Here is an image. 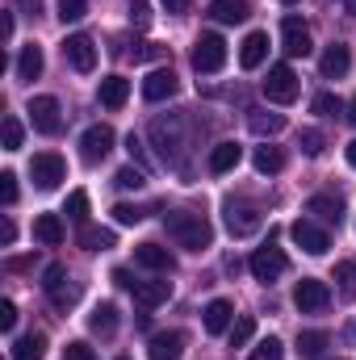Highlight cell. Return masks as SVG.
<instances>
[{
  "mask_svg": "<svg viewBox=\"0 0 356 360\" xmlns=\"http://www.w3.org/2000/svg\"><path fill=\"white\" fill-rule=\"evenodd\" d=\"M164 231H168V239L177 248H184V252H205L214 243V226L205 222V214L172 210V214H164Z\"/></svg>",
  "mask_w": 356,
  "mask_h": 360,
  "instance_id": "6da1fadb",
  "label": "cell"
},
{
  "mask_svg": "<svg viewBox=\"0 0 356 360\" xmlns=\"http://www.w3.org/2000/svg\"><path fill=\"white\" fill-rule=\"evenodd\" d=\"M298 92H302V84H298V72H293L289 63H272V68H268L265 96L272 101V105H293Z\"/></svg>",
  "mask_w": 356,
  "mask_h": 360,
  "instance_id": "7a4b0ae2",
  "label": "cell"
},
{
  "mask_svg": "<svg viewBox=\"0 0 356 360\" xmlns=\"http://www.w3.org/2000/svg\"><path fill=\"white\" fill-rule=\"evenodd\" d=\"M30 176H34V184H38L42 193H51V188H59V184L68 180V164H63V155L42 151V155L30 160Z\"/></svg>",
  "mask_w": 356,
  "mask_h": 360,
  "instance_id": "3957f363",
  "label": "cell"
},
{
  "mask_svg": "<svg viewBox=\"0 0 356 360\" xmlns=\"http://www.w3.org/2000/svg\"><path fill=\"white\" fill-rule=\"evenodd\" d=\"M222 63H227V42L218 34H201L193 46V68L201 76H214V72H222Z\"/></svg>",
  "mask_w": 356,
  "mask_h": 360,
  "instance_id": "277c9868",
  "label": "cell"
},
{
  "mask_svg": "<svg viewBox=\"0 0 356 360\" xmlns=\"http://www.w3.org/2000/svg\"><path fill=\"white\" fill-rule=\"evenodd\" d=\"M248 269H252V276H256L260 285H272V281H276L281 272L289 269V260H285V252H281V248H272V243H265V248H256V252H252Z\"/></svg>",
  "mask_w": 356,
  "mask_h": 360,
  "instance_id": "5b68a950",
  "label": "cell"
},
{
  "mask_svg": "<svg viewBox=\"0 0 356 360\" xmlns=\"http://www.w3.org/2000/svg\"><path fill=\"white\" fill-rule=\"evenodd\" d=\"M260 222H265V214H260L252 201H231V205H227V231H231L235 239L256 235V231H260Z\"/></svg>",
  "mask_w": 356,
  "mask_h": 360,
  "instance_id": "8992f818",
  "label": "cell"
},
{
  "mask_svg": "<svg viewBox=\"0 0 356 360\" xmlns=\"http://www.w3.org/2000/svg\"><path fill=\"white\" fill-rule=\"evenodd\" d=\"M327 302H331L327 281H314V276H302V281H298V289H293V306H298L302 314H319V310H327Z\"/></svg>",
  "mask_w": 356,
  "mask_h": 360,
  "instance_id": "52a82bcc",
  "label": "cell"
},
{
  "mask_svg": "<svg viewBox=\"0 0 356 360\" xmlns=\"http://www.w3.org/2000/svg\"><path fill=\"white\" fill-rule=\"evenodd\" d=\"M113 143H117V134H113L109 126H89L84 139H80V155H84V164H101V160L113 151Z\"/></svg>",
  "mask_w": 356,
  "mask_h": 360,
  "instance_id": "ba28073f",
  "label": "cell"
},
{
  "mask_svg": "<svg viewBox=\"0 0 356 360\" xmlns=\"http://www.w3.org/2000/svg\"><path fill=\"white\" fill-rule=\"evenodd\" d=\"M289 235H293V243H298L302 252H310V256H323V252L331 248L327 231H323V226H314L310 218H298V222L289 226Z\"/></svg>",
  "mask_w": 356,
  "mask_h": 360,
  "instance_id": "9c48e42d",
  "label": "cell"
},
{
  "mask_svg": "<svg viewBox=\"0 0 356 360\" xmlns=\"http://www.w3.org/2000/svg\"><path fill=\"white\" fill-rule=\"evenodd\" d=\"M63 59H68L76 72H92V68H96V46H92L89 34H68V38H63Z\"/></svg>",
  "mask_w": 356,
  "mask_h": 360,
  "instance_id": "30bf717a",
  "label": "cell"
},
{
  "mask_svg": "<svg viewBox=\"0 0 356 360\" xmlns=\"http://www.w3.org/2000/svg\"><path fill=\"white\" fill-rule=\"evenodd\" d=\"M281 42H285V51H289L293 59H298V55L306 59V55L314 51L310 30H306V21H302V17H285V21H281Z\"/></svg>",
  "mask_w": 356,
  "mask_h": 360,
  "instance_id": "8fae6325",
  "label": "cell"
},
{
  "mask_svg": "<svg viewBox=\"0 0 356 360\" xmlns=\"http://www.w3.org/2000/svg\"><path fill=\"white\" fill-rule=\"evenodd\" d=\"M30 122H34L38 134H55V130L63 126L59 101H55V96H34V101H30Z\"/></svg>",
  "mask_w": 356,
  "mask_h": 360,
  "instance_id": "7c38bea8",
  "label": "cell"
},
{
  "mask_svg": "<svg viewBox=\"0 0 356 360\" xmlns=\"http://www.w3.org/2000/svg\"><path fill=\"white\" fill-rule=\"evenodd\" d=\"M319 72H323V80H344L352 72V51L344 42H331L323 51V59H319Z\"/></svg>",
  "mask_w": 356,
  "mask_h": 360,
  "instance_id": "4fadbf2b",
  "label": "cell"
},
{
  "mask_svg": "<svg viewBox=\"0 0 356 360\" xmlns=\"http://www.w3.org/2000/svg\"><path fill=\"white\" fill-rule=\"evenodd\" d=\"M147 356L151 360H180L184 356V335H180V331H160V335H151Z\"/></svg>",
  "mask_w": 356,
  "mask_h": 360,
  "instance_id": "5bb4252c",
  "label": "cell"
},
{
  "mask_svg": "<svg viewBox=\"0 0 356 360\" xmlns=\"http://www.w3.org/2000/svg\"><path fill=\"white\" fill-rule=\"evenodd\" d=\"M134 260H139L143 269H151V272H172V269H177L172 252H168V248H160V243H139V248H134Z\"/></svg>",
  "mask_w": 356,
  "mask_h": 360,
  "instance_id": "9a60e30c",
  "label": "cell"
},
{
  "mask_svg": "<svg viewBox=\"0 0 356 360\" xmlns=\"http://www.w3.org/2000/svg\"><path fill=\"white\" fill-rule=\"evenodd\" d=\"M172 297V281H139L134 285V302L143 306V310H155V306H164Z\"/></svg>",
  "mask_w": 356,
  "mask_h": 360,
  "instance_id": "2e32d148",
  "label": "cell"
},
{
  "mask_svg": "<svg viewBox=\"0 0 356 360\" xmlns=\"http://www.w3.org/2000/svg\"><path fill=\"white\" fill-rule=\"evenodd\" d=\"M180 80L168 72V68H160V72H151L147 80H143V96L147 101H168V96H177Z\"/></svg>",
  "mask_w": 356,
  "mask_h": 360,
  "instance_id": "e0dca14e",
  "label": "cell"
},
{
  "mask_svg": "<svg viewBox=\"0 0 356 360\" xmlns=\"http://www.w3.org/2000/svg\"><path fill=\"white\" fill-rule=\"evenodd\" d=\"M265 55H268V34L256 30V34H248L243 46H239V68H243V72H256V68L265 63Z\"/></svg>",
  "mask_w": 356,
  "mask_h": 360,
  "instance_id": "ac0fdd59",
  "label": "cell"
},
{
  "mask_svg": "<svg viewBox=\"0 0 356 360\" xmlns=\"http://www.w3.org/2000/svg\"><path fill=\"white\" fill-rule=\"evenodd\" d=\"M63 235H68V231H63V218H59V214H38V218H34V239H38L42 248H59Z\"/></svg>",
  "mask_w": 356,
  "mask_h": 360,
  "instance_id": "d6986e66",
  "label": "cell"
},
{
  "mask_svg": "<svg viewBox=\"0 0 356 360\" xmlns=\"http://www.w3.org/2000/svg\"><path fill=\"white\" fill-rule=\"evenodd\" d=\"M201 314H205V331H210V335H222V331H231L235 306H231L227 297H214V302H210V306H205Z\"/></svg>",
  "mask_w": 356,
  "mask_h": 360,
  "instance_id": "ffe728a7",
  "label": "cell"
},
{
  "mask_svg": "<svg viewBox=\"0 0 356 360\" xmlns=\"http://www.w3.org/2000/svg\"><path fill=\"white\" fill-rule=\"evenodd\" d=\"M210 17L222 21V25H239V21L252 17V4H248V0H214V4H210Z\"/></svg>",
  "mask_w": 356,
  "mask_h": 360,
  "instance_id": "44dd1931",
  "label": "cell"
},
{
  "mask_svg": "<svg viewBox=\"0 0 356 360\" xmlns=\"http://www.w3.org/2000/svg\"><path fill=\"white\" fill-rule=\"evenodd\" d=\"M96 96H101L105 109H122V105L130 101V80H126V76H105Z\"/></svg>",
  "mask_w": 356,
  "mask_h": 360,
  "instance_id": "7402d4cb",
  "label": "cell"
},
{
  "mask_svg": "<svg viewBox=\"0 0 356 360\" xmlns=\"http://www.w3.org/2000/svg\"><path fill=\"white\" fill-rule=\"evenodd\" d=\"M42 68H46L42 46H38V42L21 46V55H17V80H38V76H42Z\"/></svg>",
  "mask_w": 356,
  "mask_h": 360,
  "instance_id": "603a6c76",
  "label": "cell"
},
{
  "mask_svg": "<svg viewBox=\"0 0 356 360\" xmlns=\"http://www.w3.org/2000/svg\"><path fill=\"white\" fill-rule=\"evenodd\" d=\"M239 160H243V147H239V143H218V147L210 151V172L222 176V172L239 168Z\"/></svg>",
  "mask_w": 356,
  "mask_h": 360,
  "instance_id": "cb8c5ba5",
  "label": "cell"
},
{
  "mask_svg": "<svg viewBox=\"0 0 356 360\" xmlns=\"http://www.w3.org/2000/svg\"><path fill=\"white\" fill-rule=\"evenodd\" d=\"M327 344H331L327 331H298V356L302 360H319L327 352Z\"/></svg>",
  "mask_w": 356,
  "mask_h": 360,
  "instance_id": "d4e9b609",
  "label": "cell"
},
{
  "mask_svg": "<svg viewBox=\"0 0 356 360\" xmlns=\"http://www.w3.org/2000/svg\"><path fill=\"white\" fill-rule=\"evenodd\" d=\"M252 117H248V126H252V134H260V139H272V134H281L285 130V113H265V109H248Z\"/></svg>",
  "mask_w": 356,
  "mask_h": 360,
  "instance_id": "484cf974",
  "label": "cell"
},
{
  "mask_svg": "<svg viewBox=\"0 0 356 360\" xmlns=\"http://www.w3.org/2000/svg\"><path fill=\"white\" fill-rule=\"evenodd\" d=\"M306 210H310V214H319L323 222H336V226H340V218H344V201H340V197H327V193L310 197V201H306Z\"/></svg>",
  "mask_w": 356,
  "mask_h": 360,
  "instance_id": "4316f807",
  "label": "cell"
},
{
  "mask_svg": "<svg viewBox=\"0 0 356 360\" xmlns=\"http://www.w3.org/2000/svg\"><path fill=\"white\" fill-rule=\"evenodd\" d=\"M46 356V335L42 331H30L13 344V360H42Z\"/></svg>",
  "mask_w": 356,
  "mask_h": 360,
  "instance_id": "83f0119b",
  "label": "cell"
},
{
  "mask_svg": "<svg viewBox=\"0 0 356 360\" xmlns=\"http://www.w3.org/2000/svg\"><path fill=\"white\" fill-rule=\"evenodd\" d=\"M89 327H92V335H113L117 331V306L113 302H101L89 314Z\"/></svg>",
  "mask_w": 356,
  "mask_h": 360,
  "instance_id": "f1b7e54d",
  "label": "cell"
},
{
  "mask_svg": "<svg viewBox=\"0 0 356 360\" xmlns=\"http://www.w3.org/2000/svg\"><path fill=\"white\" fill-rule=\"evenodd\" d=\"M252 164H256L260 176H276V172L285 168V151L272 147V143H268V147H256V160H252Z\"/></svg>",
  "mask_w": 356,
  "mask_h": 360,
  "instance_id": "f546056e",
  "label": "cell"
},
{
  "mask_svg": "<svg viewBox=\"0 0 356 360\" xmlns=\"http://www.w3.org/2000/svg\"><path fill=\"white\" fill-rule=\"evenodd\" d=\"M80 248L84 252H105V248H113V231H105V226H80Z\"/></svg>",
  "mask_w": 356,
  "mask_h": 360,
  "instance_id": "4dcf8cb0",
  "label": "cell"
},
{
  "mask_svg": "<svg viewBox=\"0 0 356 360\" xmlns=\"http://www.w3.org/2000/svg\"><path fill=\"white\" fill-rule=\"evenodd\" d=\"M63 214H68L72 222H80V226H84V222H89V193H84V188H76V193L68 197V210H63Z\"/></svg>",
  "mask_w": 356,
  "mask_h": 360,
  "instance_id": "1f68e13d",
  "label": "cell"
},
{
  "mask_svg": "<svg viewBox=\"0 0 356 360\" xmlns=\"http://www.w3.org/2000/svg\"><path fill=\"white\" fill-rule=\"evenodd\" d=\"M252 335H256V319H252V314L235 319V327H231V348H243Z\"/></svg>",
  "mask_w": 356,
  "mask_h": 360,
  "instance_id": "d6a6232c",
  "label": "cell"
},
{
  "mask_svg": "<svg viewBox=\"0 0 356 360\" xmlns=\"http://www.w3.org/2000/svg\"><path fill=\"white\" fill-rule=\"evenodd\" d=\"M248 360H285V344L268 335V340H260V344L252 348V356H248Z\"/></svg>",
  "mask_w": 356,
  "mask_h": 360,
  "instance_id": "836d02e7",
  "label": "cell"
},
{
  "mask_svg": "<svg viewBox=\"0 0 356 360\" xmlns=\"http://www.w3.org/2000/svg\"><path fill=\"white\" fill-rule=\"evenodd\" d=\"M0 139H4V151H21V139H25L21 122H17V117H4V130H0Z\"/></svg>",
  "mask_w": 356,
  "mask_h": 360,
  "instance_id": "e575fe53",
  "label": "cell"
},
{
  "mask_svg": "<svg viewBox=\"0 0 356 360\" xmlns=\"http://www.w3.org/2000/svg\"><path fill=\"white\" fill-rule=\"evenodd\" d=\"M336 281H340V293H344V297H356V264L352 260L336 264Z\"/></svg>",
  "mask_w": 356,
  "mask_h": 360,
  "instance_id": "d590c367",
  "label": "cell"
},
{
  "mask_svg": "<svg viewBox=\"0 0 356 360\" xmlns=\"http://www.w3.org/2000/svg\"><path fill=\"white\" fill-rule=\"evenodd\" d=\"M76 297H80V285H68V281H63V285H55V289H51V302H55V310H68Z\"/></svg>",
  "mask_w": 356,
  "mask_h": 360,
  "instance_id": "8d00e7d4",
  "label": "cell"
},
{
  "mask_svg": "<svg viewBox=\"0 0 356 360\" xmlns=\"http://www.w3.org/2000/svg\"><path fill=\"white\" fill-rule=\"evenodd\" d=\"M113 184H117V188H143L147 176H143V168H134V164H130V168H122V172L113 176Z\"/></svg>",
  "mask_w": 356,
  "mask_h": 360,
  "instance_id": "74e56055",
  "label": "cell"
},
{
  "mask_svg": "<svg viewBox=\"0 0 356 360\" xmlns=\"http://www.w3.org/2000/svg\"><path fill=\"white\" fill-rule=\"evenodd\" d=\"M340 109H344V105H340V96H336V92H319V96H314V113H323V117H336Z\"/></svg>",
  "mask_w": 356,
  "mask_h": 360,
  "instance_id": "f35d334b",
  "label": "cell"
},
{
  "mask_svg": "<svg viewBox=\"0 0 356 360\" xmlns=\"http://www.w3.org/2000/svg\"><path fill=\"white\" fill-rule=\"evenodd\" d=\"M113 218H117V226H134V222H143V210L122 201V205H113Z\"/></svg>",
  "mask_w": 356,
  "mask_h": 360,
  "instance_id": "ab89813d",
  "label": "cell"
},
{
  "mask_svg": "<svg viewBox=\"0 0 356 360\" xmlns=\"http://www.w3.org/2000/svg\"><path fill=\"white\" fill-rule=\"evenodd\" d=\"M89 13V0H59V17L63 21H80Z\"/></svg>",
  "mask_w": 356,
  "mask_h": 360,
  "instance_id": "60d3db41",
  "label": "cell"
},
{
  "mask_svg": "<svg viewBox=\"0 0 356 360\" xmlns=\"http://www.w3.org/2000/svg\"><path fill=\"white\" fill-rule=\"evenodd\" d=\"M0 201H4V205L17 201V176H13V172H0Z\"/></svg>",
  "mask_w": 356,
  "mask_h": 360,
  "instance_id": "b9f144b4",
  "label": "cell"
},
{
  "mask_svg": "<svg viewBox=\"0 0 356 360\" xmlns=\"http://www.w3.org/2000/svg\"><path fill=\"white\" fill-rule=\"evenodd\" d=\"M68 281V269L63 264H46V272H42V285H46V293L55 289V285H63Z\"/></svg>",
  "mask_w": 356,
  "mask_h": 360,
  "instance_id": "7bdbcfd3",
  "label": "cell"
},
{
  "mask_svg": "<svg viewBox=\"0 0 356 360\" xmlns=\"http://www.w3.org/2000/svg\"><path fill=\"white\" fill-rule=\"evenodd\" d=\"M302 151L306 155H323V134L319 130H302Z\"/></svg>",
  "mask_w": 356,
  "mask_h": 360,
  "instance_id": "ee69618b",
  "label": "cell"
},
{
  "mask_svg": "<svg viewBox=\"0 0 356 360\" xmlns=\"http://www.w3.org/2000/svg\"><path fill=\"white\" fill-rule=\"evenodd\" d=\"M130 21L134 25H147L151 21V4L147 0H130Z\"/></svg>",
  "mask_w": 356,
  "mask_h": 360,
  "instance_id": "f6af8a7d",
  "label": "cell"
},
{
  "mask_svg": "<svg viewBox=\"0 0 356 360\" xmlns=\"http://www.w3.org/2000/svg\"><path fill=\"white\" fill-rule=\"evenodd\" d=\"M63 360H96V356H92L89 344H80V340H76V344H68V348H63Z\"/></svg>",
  "mask_w": 356,
  "mask_h": 360,
  "instance_id": "bcb514c9",
  "label": "cell"
},
{
  "mask_svg": "<svg viewBox=\"0 0 356 360\" xmlns=\"http://www.w3.org/2000/svg\"><path fill=\"white\" fill-rule=\"evenodd\" d=\"M13 327H17V306L0 302V331H13Z\"/></svg>",
  "mask_w": 356,
  "mask_h": 360,
  "instance_id": "7dc6e473",
  "label": "cell"
},
{
  "mask_svg": "<svg viewBox=\"0 0 356 360\" xmlns=\"http://www.w3.org/2000/svg\"><path fill=\"white\" fill-rule=\"evenodd\" d=\"M134 59H164V46H155V42H143V46L134 51Z\"/></svg>",
  "mask_w": 356,
  "mask_h": 360,
  "instance_id": "c3c4849f",
  "label": "cell"
},
{
  "mask_svg": "<svg viewBox=\"0 0 356 360\" xmlns=\"http://www.w3.org/2000/svg\"><path fill=\"white\" fill-rule=\"evenodd\" d=\"M13 239H17V226L4 218V222H0V243H4V248H13Z\"/></svg>",
  "mask_w": 356,
  "mask_h": 360,
  "instance_id": "681fc988",
  "label": "cell"
},
{
  "mask_svg": "<svg viewBox=\"0 0 356 360\" xmlns=\"http://www.w3.org/2000/svg\"><path fill=\"white\" fill-rule=\"evenodd\" d=\"M113 281H117L122 289H134V285H139V281H130V272L126 269H113Z\"/></svg>",
  "mask_w": 356,
  "mask_h": 360,
  "instance_id": "f907efd6",
  "label": "cell"
},
{
  "mask_svg": "<svg viewBox=\"0 0 356 360\" xmlns=\"http://www.w3.org/2000/svg\"><path fill=\"white\" fill-rule=\"evenodd\" d=\"M189 4H193V0H164V8H168V13H184Z\"/></svg>",
  "mask_w": 356,
  "mask_h": 360,
  "instance_id": "816d5d0a",
  "label": "cell"
},
{
  "mask_svg": "<svg viewBox=\"0 0 356 360\" xmlns=\"http://www.w3.org/2000/svg\"><path fill=\"white\" fill-rule=\"evenodd\" d=\"M348 164H352V168H356V139H352V143H348Z\"/></svg>",
  "mask_w": 356,
  "mask_h": 360,
  "instance_id": "f5cc1de1",
  "label": "cell"
},
{
  "mask_svg": "<svg viewBox=\"0 0 356 360\" xmlns=\"http://www.w3.org/2000/svg\"><path fill=\"white\" fill-rule=\"evenodd\" d=\"M348 122L356 126V96H352V105H348Z\"/></svg>",
  "mask_w": 356,
  "mask_h": 360,
  "instance_id": "db71d44e",
  "label": "cell"
},
{
  "mask_svg": "<svg viewBox=\"0 0 356 360\" xmlns=\"http://www.w3.org/2000/svg\"><path fill=\"white\" fill-rule=\"evenodd\" d=\"M348 13H352V17H356V0H348Z\"/></svg>",
  "mask_w": 356,
  "mask_h": 360,
  "instance_id": "11a10c76",
  "label": "cell"
},
{
  "mask_svg": "<svg viewBox=\"0 0 356 360\" xmlns=\"http://www.w3.org/2000/svg\"><path fill=\"white\" fill-rule=\"evenodd\" d=\"M285 4H298V0H285Z\"/></svg>",
  "mask_w": 356,
  "mask_h": 360,
  "instance_id": "9f6ffc18",
  "label": "cell"
},
{
  "mask_svg": "<svg viewBox=\"0 0 356 360\" xmlns=\"http://www.w3.org/2000/svg\"><path fill=\"white\" fill-rule=\"evenodd\" d=\"M117 360H126V356H117Z\"/></svg>",
  "mask_w": 356,
  "mask_h": 360,
  "instance_id": "6f0895ef",
  "label": "cell"
}]
</instances>
